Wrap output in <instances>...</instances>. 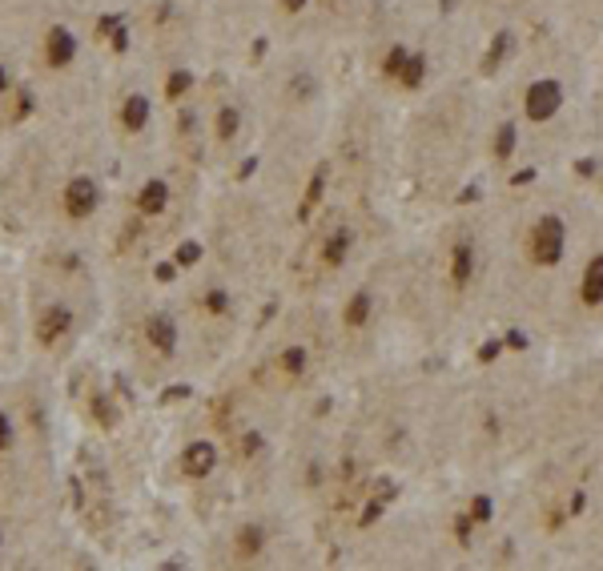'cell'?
I'll use <instances>...</instances> for the list:
<instances>
[{
    "label": "cell",
    "instance_id": "1",
    "mask_svg": "<svg viewBox=\"0 0 603 571\" xmlns=\"http://www.w3.org/2000/svg\"><path fill=\"white\" fill-rule=\"evenodd\" d=\"M563 222L555 217V213H547V217H539L535 222V230H531V261L535 266H543V270H551V266H559V258H563Z\"/></svg>",
    "mask_w": 603,
    "mask_h": 571
},
{
    "label": "cell",
    "instance_id": "2",
    "mask_svg": "<svg viewBox=\"0 0 603 571\" xmlns=\"http://www.w3.org/2000/svg\"><path fill=\"white\" fill-rule=\"evenodd\" d=\"M101 205V186L93 181L89 174H77L64 181L61 189V210L64 217H73V222H85V217H93Z\"/></svg>",
    "mask_w": 603,
    "mask_h": 571
},
{
    "label": "cell",
    "instance_id": "3",
    "mask_svg": "<svg viewBox=\"0 0 603 571\" xmlns=\"http://www.w3.org/2000/svg\"><path fill=\"white\" fill-rule=\"evenodd\" d=\"M77 52H81V40H77L73 28H64V25H52L49 33H45V64L49 69H69V64L77 61Z\"/></svg>",
    "mask_w": 603,
    "mask_h": 571
},
{
    "label": "cell",
    "instance_id": "4",
    "mask_svg": "<svg viewBox=\"0 0 603 571\" xmlns=\"http://www.w3.org/2000/svg\"><path fill=\"white\" fill-rule=\"evenodd\" d=\"M69 330H73V310H69V306L52 302V306L40 310V318H37V342L40 346H57Z\"/></svg>",
    "mask_w": 603,
    "mask_h": 571
},
{
    "label": "cell",
    "instance_id": "5",
    "mask_svg": "<svg viewBox=\"0 0 603 571\" xmlns=\"http://www.w3.org/2000/svg\"><path fill=\"white\" fill-rule=\"evenodd\" d=\"M213 467H218V447L205 443V439H193V443L181 451V475L185 479H205Z\"/></svg>",
    "mask_w": 603,
    "mask_h": 571
},
{
    "label": "cell",
    "instance_id": "6",
    "mask_svg": "<svg viewBox=\"0 0 603 571\" xmlns=\"http://www.w3.org/2000/svg\"><path fill=\"white\" fill-rule=\"evenodd\" d=\"M149 117H153V101H149L145 93H129V97L121 101V109H117V121H121L125 133H141L149 125Z\"/></svg>",
    "mask_w": 603,
    "mask_h": 571
},
{
    "label": "cell",
    "instance_id": "7",
    "mask_svg": "<svg viewBox=\"0 0 603 571\" xmlns=\"http://www.w3.org/2000/svg\"><path fill=\"white\" fill-rule=\"evenodd\" d=\"M145 338H149V346L157 350V354H165V358L177 350V326H173L169 314H153L145 322Z\"/></svg>",
    "mask_w": 603,
    "mask_h": 571
},
{
    "label": "cell",
    "instance_id": "8",
    "mask_svg": "<svg viewBox=\"0 0 603 571\" xmlns=\"http://www.w3.org/2000/svg\"><path fill=\"white\" fill-rule=\"evenodd\" d=\"M165 205H169V186L161 177H149L141 186V193H137V210L145 217H157V213H165Z\"/></svg>",
    "mask_w": 603,
    "mask_h": 571
},
{
    "label": "cell",
    "instance_id": "9",
    "mask_svg": "<svg viewBox=\"0 0 603 571\" xmlns=\"http://www.w3.org/2000/svg\"><path fill=\"white\" fill-rule=\"evenodd\" d=\"M555 109H559V89H555L551 81H543V85H535V89H531L527 113L535 117V121H543V117H551Z\"/></svg>",
    "mask_w": 603,
    "mask_h": 571
},
{
    "label": "cell",
    "instance_id": "10",
    "mask_svg": "<svg viewBox=\"0 0 603 571\" xmlns=\"http://www.w3.org/2000/svg\"><path fill=\"white\" fill-rule=\"evenodd\" d=\"M579 294H583V306H599L603 302V254H595V258L587 261V273H583Z\"/></svg>",
    "mask_w": 603,
    "mask_h": 571
},
{
    "label": "cell",
    "instance_id": "11",
    "mask_svg": "<svg viewBox=\"0 0 603 571\" xmlns=\"http://www.w3.org/2000/svg\"><path fill=\"white\" fill-rule=\"evenodd\" d=\"M234 547H237V555H242V559L261 555V547H266V527H261V523H246V527H237Z\"/></svg>",
    "mask_w": 603,
    "mask_h": 571
},
{
    "label": "cell",
    "instance_id": "12",
    "mask_svg": "<svg viewBox=\"0 0 603 571\" xmlns=\"http://www.w3.org/2000/svg\"><path fill=\"white\" fill-rule=\"evenodd\" d=\"M470 273H475V246H470V242H458L455 254H451V282L467 286Z\"/></svg>",
    "mask_w": 603,
    "mask_h": 571
},
{
    "label": "cell",
    "instance_id": "13",
    "mask_svg": "<svg viewBox=\"0 0 603 571\" xmlns=\"http://www.w3.org/2000/svg\"><path fill=\"white\" fill-rule=\"evenodd\" d=\"M370 294L366 290H358V294H350V302H346V310H342V322L350 326V330H362V326L370 322Z\"/></svg>",
    "mask_w": 603,
    "mask_h": 571
},
{
    "label": "cell",
    "instance_id": "14",
    "mask_svg": "<svg viewBox=\"0 0 603 571\" xmlns=\"http://www.w3.org/2000/svg\"><path fill=\"white\" fill-rule=\"evenodd\" d=\"M350 242H354V237H350V230H334V234H330V242L322 246V261H326V266H338V261L346 258V249H350Z\"/></svg>",
    "mask_w": 603,
    "mask_h": 571
},
{
    "label": "cell",
    "instance_id": "15",
    "mask_svg": "<svg viewBox=\"0 0 603 571\" xmlns=\"http://www.w3.org/2000/svg\"><path fill=\"white\" fill-rule=\"evenodd\" d=\"M237 129H242V113H237L234 105H225V109L213 117V133L222 137V141H234Z\"/></svg>",
    "mask_w": 603,
    "mask_h": 571
},
{
    "label": "cell",
    "instance_id": "16",
    "mask_svg": "<svg viewBox=\"0 0 603 571\" xmlns=\"http://www.w3.org/2000/svg\"><path fill=\"white\" fill-rule=\"evenodd\" d=\"M306 358H310V354H306L302 346H290V350H282V358H278V366H282L286 374H294V378H298V374L306 371Z\"/></svg>",
    "mask_w": 603,
    "mask_h": 571
},
{
    "label": "cell",
    "instance_id": "17",
    "mask_svg": "<svg viewBox=\"0 0 603 571\" xmlns=\"http://www.w3.org/2000/svg\"><path fill=\"white\" fill-rule=\"evenodd\" d=\"M189 85H193V77L185 73V69H177V73L169 77V85H165V93H169V101H177L181 93H189Z\"/></svg>",
    "mask_w": 603,
    "mask_h": 571
},
{
    "label": "cell",
    "instance_id": "18",
    "mask_svg": "<svg viewBox=\"0 0 603 571\" xmlns=\"http://www.w3.org/2000/svg\"><path fill=\"white\" fill-rule=\"evenodd\" d=\"M13 439H16V426H13V419L9 414H0V455L13 447Z\"/></svg>",
    "mask_w": 603,
    "mask_h": 571
},
{
    "label": "cell",
    "instance_id": "19",
    "mask_svg": "<svg viewBox=\"0 0 603 571\" xmlns=\"http://www.w3.org/2000/svg\"><path fill=\"white\" fill-rule=\"evenodd\" d=\"M197 258H201V246H197V242H185V246L177 249V266H193Z\"/></svg>",
    "mask_w": 603,
    "mask_h": 571
},
{
    "label": "cell",
    "instance_id": "20",
    "mask_svg": "<svg viewBox=\"0 0 603 571\" xmlns=\"http://www.w3.org/2000/svg\"><path fill=\"white\" fill-rule=\"evenodd\" d=\"M225 306H230L225 290H213V294H210V310H225Z\"/></svg>",
    "mask_w": 603,
    "mask_h": 571
},
{
    "label": "cell",
    "instance_id": "21",
    "mask_svg": "<svg viewBox=\"0 0 603 571\" xmlns=\"http://www.w3.org/2000/svg\"><path fill=\"white\" fill-rule=\"evenodd\" d=\"M282 9H286V13H302V9H306V0H282Z\"/></svg>",
    "mask_w": 603,
    "mask_h": 571
},
{
    "label": "cell",
    "instance_id": "22",
    "mask_svg": "<svg viewBox=\"0 0 603 571\" xmlns=\"http://www.w3.org/2000/svg\"><path fill=\"white\" fill-rule=\"evenodd\" d=\"M9 85H13V77H9V69L0 64V93H9Z\"/></svg>",
    "mask_w": 603,
    "mask_h": 571
},
{
    "label": "cell",
    "instance_id": "23",
    "mask_svg": "<svg viewBox=\"0 0 603 571\" xmlns=\"http://www.w3.org/2000/svg\"><path fill=\"white\" fill-rule=\"evenodd\" d=\"M0 543H4V535H0Z\"/></svg>",
    "mask_w": 603,
    "mask_h": 571
}]
</instances>
